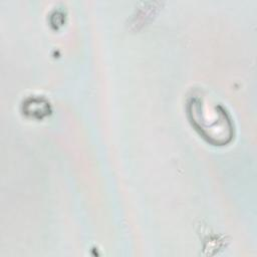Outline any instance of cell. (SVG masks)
I'll return each mask as SVG.
<instances>
[{"mask_svg": "<svg viewBox=\"0 0 257 257\" xmlns=\"http://www.w3.org/2000/svg\"><path fill=\"white\" fill-rule=\"evenodd\" d=\"M192 124L214 145H224L232 138V124L220 105L205 103L199 96L188 104Z\"/></svg>", "mask_w": 257, "mask_h": 257, "instance_id": "6da1fadb", "label": "cell"}]
</instances>
